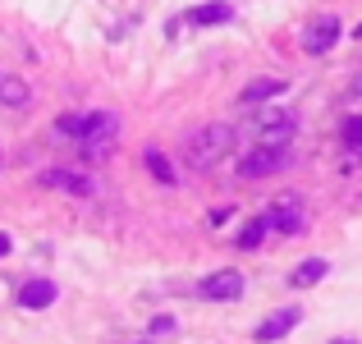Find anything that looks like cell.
<instances>
[{"instance_id": "cell-1", "label": "cell", "mask_w": 362, "mask_h": 344, "mask_svg": "<svg viewBox=\"0 0 362 344\" xmlns=\"http://www.w3.org/2000/svg\"><path fill=\"white\" fill-rule=\"evenodd\" d=\"M234 151V129L230 124H206L188 138V166L193 170H216Z\"/></svg>"}, {"instance_id": "cell-2", "label": "cell", "mask_w": 362, "mask_h": 344, "mask_svg": "<svg viewBox=\"0 0 362 344\" xmlns=\"http://www.w3.org/2000/svg\"><path fill=\"white\" fill-rule=\"evenodd\" d=\"M119 142V120L110 110H92V124H88V138L78 142V151L88 161H106V151Z\"/></svg>"}, {"instance_id": "cell-3", "label": "cell", "mask_w": 362, "mask_h": 344, "mask_svg": "<svg viewBox=\"0 0 362 344\" xmlns=\"http://www.w3.org/2000/svg\"><path fill=\"white\" fill-rule=\"evenodd\" d=\"M293 133H298V120L284 110H266L262 124H257V147H271V151H289L293 147Z\"/></svg>"}, {"instance_id": "cell-4", "label": "cell", "mask_w": 362, "mask_h": 344, "mask_svg": "<svg viewBox=\"0 0 362 344\" xmlns=\"http://www.w3.org/2000/svg\"><path fill=\"white\" fill-rule=\"evenodd\" d=\"M42 188H55V193H69V197H97L101 193V184L92 175H83V170H64V166L42 170Z\"/></svg>"}, {"instance_id": "cell-5", "label": "cell", "mask_w": 362, "mask_h": 344, "mask_svg": "<svg viewBox=\"0 0 362 344\" xmlns=\"http://www.w3.org/2000/svg\"><path fill=\"white\" fill-rule=\"evenodd\" d=\"M339 33H344V28H339L335 14H317L308 28H303V51L308 55H326L330 46L339 42Z\"/></svg>"}, {"instance_id": "cell-6", "label": "cell", "mask_w": 362, "mask_h": 344, "mask_svg": "<svg viewBox=\"0 0 362 344\" xmlns=\"http://www.w3.org/2000/svg\"><path fill=\"white\" fill-rule=\"evenodd\" d=\"M197 294L206 303H234V299H243V275L239 271H216L197 285Z\"/></svg>"}, {"instance_id": "cell-7", "label": "cell", "mask_w": 362, "mask_h": 344, "mask_svg": "<svg viewBox=\"0 0 362 344\" xmlns=\"http://www.w3.org/2000/svg\"><path fill=\"white\" fill-rule=\"evenodd\" d=\"M284 166H289V151L252 147V151L239 161V175H243V179H262V175H275V170H284Z\"/></svg>"}, {"instance_id": "cell-8", "label": "cell", "mask_w": 362, "mask_h": 344, "mask_svg": "<svg viewBox=\"0 0 362 344\" xmlns=\"http://www.w3.org/2000/svg\"><path fill=\"white\" fill-rule=\"evenodd\" d=\"M266 221H271V229H280V234H298V229L308 225V216H303V207L293 202V197H280V202L266 212Z\"/></svg>"}, {"instance_id": "cell-9", "label": "cell", "mask_w": 362, "mask_h": 344, "mask_svg": "<svg viewBox=\"0 0 362 344\" xmlns=\"http://www.w3.org/2000/svg\"><path fill=\"white\" fill-rule=\"evenodd\" d=\"M298 321H303V312H298V308H280V312H271V317L257 326V340H262V344H275V340L289 336Z\"/></svg>"}, {"instance_id": "cell-10", "label": "cell", "mask_w": 362, "mask_h": 344, "mask_svg": "<svg viewBox=\"0 0 362 344\" xmlns=\"http://www.w3.org/2000/svg\"><path fill=\"white\" fill-rule=\"evenodd\" d=\"M55 303V280H23L18 285V308L28 312H42Z\"/></svg>"}, {"instance_id": "cell-11", "label": "cell", "mask_w": 362, "mask_h": 344, "mask_svg": "<svg viewBox=\"0 0 362 344\" xmlns=\"http://www.w3.org/2000/svg\"><path fill=\"white\" fill-rule=\"evenodd\" d=\"M230 18H234V9L225 0H206V5L188 9V23H197V28H216V23H230Z\"/></svg>"}, {"instance_id": "cell-12", "label": "cell", "mask_w": 362, "mask_h": 344, "mask_svg": "<svg viewBox=\"0 0 362 344\" xmlns=\"http://www.w3.org/2000/svg\"><path fill=\"white\" fill-rule=\"evenodd\" d=\"M28 101H33V88H28L23 79H18V74H0V106H28Z\"/></svg>"}, {"instance_id": "cell-13", "label": "cell", "mask_w": 362, "mask_h": 344, "mask_svg": "<svg viewBox=\"0 0 362 344\" xmlns=\"http://www.w3.org/2000/svg\"><path fill=\"white\" fill-rule=\"evenodd\" d=\"M326 271H330V262H326V257H308V262H298V266H293L289 285H293V289H308V285L326 280Z\"/></svg>"}, {"instance_id": "cell-14", "label": "cell", "mask_w": 362, "mask_h": 344, "mask_svg": "<svg viewBox=\"0 0 362 344\" xmlns=\"http://www.w3.org/2000/svg\"><path fill=\"white\" fill-rule=\"evenodd\" d=\"M142 161H147V170H151V175H156V179H160L165 188H175V184H179V170L170 166V156H165V151L147 147V151H142Z\"/></svg>"}, {"instance_id": "cell-15", "label": "cell", "mask_w": 362, "mask_h": 344, "mask_svg": "<svg viewBox=\"0 0 362 344\" xmlns=\"http://www.w3.org/2000/svg\"><path fill=\"white\" fill-rule=\"evenodd\" d=\"M88 124H92V110H88V115H60V120H55V133L83 142V138H88Z\"/></svg>"}, {"instance_id": "cell-16", "label": "cell", "mask_w": 362, "mask_h": 344, "mask_svg": "<svg viewBox=\"0 0 362 344\" xmlns=\"http://www.w3.org/2000/svg\"><path fill=\"white\" fill-rule=\"evenodd\" d=\"M275 92H284V79H257V83H247V88H243L239 101L252 106V101H266V97H275Z\"/></svg>"}, {"instance_id": "cell-17", "label": "cell", "mask_w": 362, "mask_h": 344, "mask_svg": "<svg viewBox=\"0 0 362 344\" xmlns=\"http://www.w3.org/2000/svg\"><path fill=\"white\" fill-rule=\"evenodd\" d=\"M266 234H271V221H266V216H257V221H247L239 229V248H262Z\"/></svg>"}, {"instance_id": "cell-18", "label": "cell", "mask_w": 362, "mask_h": 344, "mask_svg": "<svg viewBox=\"0 0 362 344\" xmlns=\"http://www.w3.org/2000/svg\"><path fill=\"white\" fill-rule=\"evenodd\" d=\"M344 142L354 151H362V120H344Z\"/></svg>"}, {"instance_id": "cell-19", "label": "cell", "mask_w": 362, "mask_h": 344, "mask_svg": "<svg viewBox=\"0 0 362 344\" xmlns=\"http://www.w3.org/2000/svg\"><path fill=\"white\" fill-rule=\"evenodd\" d=\"M170 331H175V317H156L151 321V336H170Z\"/></svg>"}, {"instance_id": "cell-20", "label": "cell", "mask_w": 362, "mask_h": 344, "mask_svg": "<svg viewBox=\"0 0 362 344\" xmlns=\"http://www.w3.org/2000/svg\"><path fill=\"white\" fill-rule=\"evenodd\" d=\"M9 248H14V239H9V234H5V229H0V257H5V253H9Z\"/></svg>"}, {"instance_id": "cell-21", "label": "cell", "mask_w": 362, "mask_h": 344, "mask_svg": "<svg viewBox=\"0 0 362 344\" xmlns=\"http://www.w3.org/2000/svg\"><path fill=\"white\" fill-rule=\"evenodd\" d=\"M354 88H358V97H362V79H358V83H354Z\"/></svg>"}, {"instance_id": "cell-22", "label": "cell", "mask_w": 362, "mask_h": 344, "mask_svg": "<svg viewBox=\"0 0 362 344\" xmlns=\"http://www.w3.org/2000/svg\"><path fill=\"white\" fill-rule=\"evenodd\" d=\"M335 344H358V340H335Z\"/></svg>"}, {"instance_id": "cell-23", "label": "cell", "mask_w": 362, "mask_h": 344, "mask_svg": "<svg viewBox=\"0 0 362 344\" xmlns=\"http://www.w3.org/2000/svg\"><path fill=\"white\" fill-rule=\"evenodd\" d=\"M358 37H362V23H358Z\"/></svg>"}, {"instance_id": "cell-24", "label": "cell", "mask_w": 362, "mask_h": 344, "mask_svg": "<svg viewBox=\"0 0 362 344\" xmlns=\"http://www.w3.org/2000/svg\"><path fill=\"white\" fill-rule=\"evenodd\" d=\"M142 344H147V340H142Z\"/></svg>"}]
</instances>
